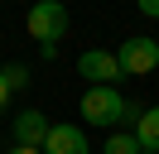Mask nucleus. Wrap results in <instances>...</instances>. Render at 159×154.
<instances>
[{
    "mask_svg": "<svg viewBox=\"0 0 159 154\" xmlns=\"http://www.w3.org/2000/svg\"><path fill=\"white\" fill-rule=\"evenodd\" d=\"M77 111H82V120H92V125H125L130 130V101L116 87H87Z\"/></svg>",
    "mask_w": 159,
    "mask_h": 154,
    "instance_id": "obj_1",
    "label": "nucleus"
},
{
    "mask_svg": "<svg viewBox=\"0 0 159 154\" xmlns=\"http://www.w3.org/2000/svg\"><path fill=\"white\" fill-rule=\"evenodd\" d=\"M24 29H29V38H39V43H58V38L68 34V5H63V0H34L29 15H24Z\"/></svg>",
    "mask_w": 159,
    "mask_h": 154,
    "instance_id": "obj_2",
    "label": "nucleus"
},
{
    "mask_svg": "<svg viewBox=\"0 0 159 154\" xmlns=\"http://www.w3.org/2000/svg\"><path fill=\"white\" fill-rule=\"evenodd\" d=\"M116 58H120V72H125V77H149V72L159 67V38L130 34L125 43L116 48Z\"/></svg>",
    "mask_w": 159,
    "mask_h": 154,
    "instance_id": "obj_3",
    "label": "nucleus"
},
{
    "mask_svg": "<svg viewBox=\"0 0 159 154\" xmlns=\"http://www.w3.org/2000/svg\"><path fill=\"white\" fill-rule=\"evenodd\" d=\"M77 72L87 77V87H116L120 77V58L106 53V48H87V53H77Z\"/></svg>",
    "mask_w": 159,
    "mask_h": 154,
    "instance_id": "obj_4",
    "label": "nucleus"
},
{
    "mask_svg": "<svg viewBox=\"0 0 159 154\" xmlns=\"http://www.w3.org/2000/svg\"><path fill=\"white\" fill-rule=\"evenodd\" d=\"M48 130L53 125L43 120V111H20L15 116V144H24V149H43Z\"/></svg>",
    "mask_w": 159,
    "mask_h": 154,
    "instance_id": "obj_5",
    "label": "nucleus"
},
{
    "mask_svg": "<svg viewBox=\"0 0 159 154\" xmlns=\"http://www.w3.org/2000/svg\"><path fill=\"white\" fill-rule=\"evenodd\" d=\"M43 154H92L82 125H53L48 140H43Z\"/></svg>",
    "mask_w": 159,
    "mask_h": 154,
    "instance_id": "obj_6",
    "label": "nucleus"
},
{
    "mask_svg": "<svg viewBox=\"0 0 159 154\" xmlns=\"http://www.w3.org/2000/svg\"><path fill=\"white\" fill-rule=\"evenodd\" d=\"M130 130H135L140 149H154V154H159V106H145V116H140Z\"/></svg>",
    "mask_w": 159,
    "mask_h": 154,
    "instance_id": "obj_7",
    "label": "nucleus"
},
{
    "mask_svg": "<svg viewBox=\"0 0 159 154\" xmlns=\"http://www.w3.org/2000/svg\"><path fill=\"white\" fill-rule=\"evenodd\" d=\"M101 154H140V140H135V130H116L106 144H101Z\"/></svg>",
    "mask_w": 159,
    "mask_h": 154,
    "instance_id": "obj_8",
    "label": "nucleus"
},
{
    "mask_svg": "<svg viewBox=\"0 0 159 154\" xmlns=\"http://www.w3.org/2000/svg\"><path fill=\"white\" fill-rule=\"evenodd\" d=\"M5 82H10V92H24V87H29V67L10 63V67H5Z\"/></svg>",
    "mask_w": 159,
    "mask_h": 154,
    "instance_id": "obj_9",
    "label": "nucleus"
},
{
    "mask_svg": "<svg viewBox=\"0 0 159 154\" xmlns=\"http://www.w3.org/2000/svg\"><path fill=\"white\" fill-rule=\"evenodd\" d=\"M140 5V15H149V19H159V0H135Z\"/></svg>",
    "mask_w": 159,
    "mask_h": 154,
    "instance_id": "obj_10",
    "label": "nucleus"
},
{
    "mask_svg": "<svg viewBox=\"0 0 159 154\" xmlns=\"http://www.w3.org/2000/svg\"><path fill=\"white\" fill-rule=\"evenodd\" d=\"M10 106V82H5V67H0V111Z\"/></svg>",
    "mask_w": 159,
    "mask_h": 154,
    "instance_id": "obj_11",
    "label": "nucleus"
},
{
    "mask_svg": "<svg viewBox=\"0 0 159 154\" xmlns=\"http://www.w3.org/2000/svg\"><path fill=\"white\" fill-rule=\"evenodd\" d=\"M10 154H43V149H24V144H15V149Z\"/></svg>",
    "mask_w": 159,
    "mask_h": 154,
    "instance_id": "obj_12",
    "label": "nucleus"
},
{
    "mask_svg": "<svg viewBox=\"0 0 159 154\" xmlns=\"http://www.w3.org/2000/svg\"><path fill=\"white\" fill-rule=\"evenodd\" d=\"M140 154H154V149H140Z\"/></svg>",
    "mask_w": 159,
    "mask_h": 154,
    "instance_id": "obj_13",
    "label": "nucleus"
},
{
    "mask_svg": "<svg viewBox=\"0 0 159 154\" xmlns=\"http://www.w3.org/2000/svg\"><path fill=\"white\" fill-rule=\"evenodd\" d=\"M154 38H159V34H154Z\"/></svg>",
    "mask_w": 159,
    "mask_h": 154,
    "instance_id": "obj_14",
    "label": "nucleus"
}]
</instances>
